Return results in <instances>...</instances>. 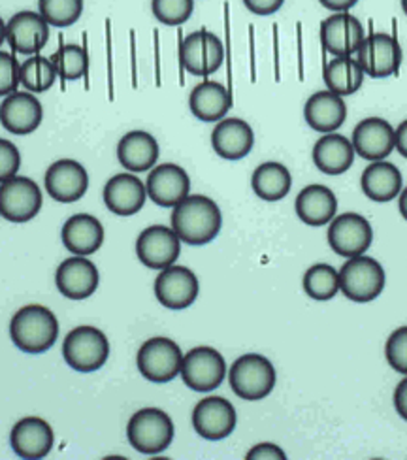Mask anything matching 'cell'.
I'll return each mask as SVG.
<instances>
[{"label": "cell", "instance_id": "1", "mask_svg": "<svg viewBox=\"0 0 407 460\" xmlns=\"http://www.w3.org/2000/svg\"><path fill=\"white\" fill-rule=\"evenodd\" d=\"M172 228L183 243L206 245L216 240L223 228L219 206L204 195H189L172 212Z\"/></svg>", "mask_w": 407, "mask_h": 460}, {"label": "cell", "instance_id": "2", "mask_svg": "<svg viewBox=\"0 0 407 460\" xmlns=\"http://www.w3.org/2000/svg\"><path fill=\"white\" fill-rule=\"evenodd\" d=\"M10 338L19 351L46 353L59 338V321L46 305L29 304L12 317Z\"/></svg>", "mask_w": 407, "mask_h": 460}, {"label": "cell", "instance_id": "3", "mask_svg": "<svg viewBox=\"0 0 407 460\" xmlns=\"http://www.w3.org/2000/svg\"><path fill=\"white\" fill-rule=\"evenodd\" d=\"M173 434H176L173 420L159 408L136 411L127 425L128 444L134 451L147 456L164 453L173 442Z\"/></svg>", "mask_w": 407, "mask_h": 460}, {"label": "cell", "instance_id": "4", "mask_svg": "<svg viewBox=\"0 0 407 460\" xmlns=\"http://www.w3.org/2000/svg\"><path fill=\"white\" fill-rule=\"evenodd\" d=\"M228 381L232 391L242 400L257 402L276 387L278 374L274 364L259 353H247L230 367Z\"/></svg>", "mask_w": 407, "mask_h": 460}, {"label": "cell", "instance_id": "5", "mask_svg": "<svg viewBox=\"0 0 407 460\" xmlns=\"http://www.w3.org/2000/svg\"><path fill=\"white\" fill-rule=\"evenodd\" d=\"M340 274V291L351 302L367 304L374 302L385 289L386 276L379 261L358 255L347 259L341 266Z\"/></svg>", "mask_w": 407, "mask_h": 460}, {"label": "cell", "instance_id": "6", "mask_svg": "<svg viewBox=\"0 0 407 460\" xmlns=\"http://www.w3.org/2000/svg\"><path fill=\"white\" fill-rule=\"evenodd\" d=\"M63 357L72 370L91 374L108 362L110 341L99 329L77 327L65 338Z\"/></svg>", "mask_w": 407, "mask_h": 460}, {"label": "cell", "instance_id": "7", "mask_svg": "<svg viewBox=\"0 0 407 460\" xmlns=\"http://www.w3.org/2000/svg\"><path fill=\"white\" fill-rule=\"evenodd\" d=\"M181 379L185 385L195 393H213L223 385L226 377L225 357L208 345L192 348L183 355L181 362Z\"/></svg>", "mask_w": 407, "mask_h": 460}, {"label": "cell", "instance_id": "8", "mask_svg": "<svg viewBox=\"0 0 407 460\" xmlns=\"http://www.w3.org/2000/svg\"><path fill=\"white\" fill-rule=\"evenodd\" d=\"M183 351L180 345L164 336L147 340L136 357L140 374L153 383H170L181 372Z\"/></svg>", "mask_w": 407, "mask_h": 460}, {"label": "cell", "instance_id": "9", "mask_svg": "<svg viewBox=\"0 0 407 460\" xmlns=\"http://www.w3.org/2000/svg\"><path fill=\"white\" fill-rule=\"evenodd\" d=\"M44 197L36 181L13 176L0 183V216L10 223H27L42 212Z\"/></svg>", "mask_w": 407, "mask_h": 460}, {"label": "cell", "instance_id": "10", "mask_svg": "<svg viewBox=\"0 0 407 460\" xmlns=\"http://www.w3.org/2000/svg\"><path fill=\"white\" fill-rule=\"evenodd\" d=\"M223 61L225 46L221 38L206 29L190 32L180 44V63L192 75L208 78L223 66Z\"/></svg>", "mask_w": 407, "mask_h": 460}, {"label": "cell", "instance_id": "11", "mask_svg": "<svg viewBox=\"0 0 407 460\" xmlns=\"http://www.w3.org/2000/svg\"><path fill=\"white\" fill-rule=\"evenodd\" d=\"M328 225V245L340 257L353 259L364 255L374 242V228L360 214H341Z\"/></svg>", "mask_w": 407, "mask_h": 460}, {"label": "cell", "instance_id": "12", "mask_svg": "<svg viewBox=\"0 0 407 460\" xmlns=\"http://www.w3.org/2000/svg\"><path fill=\"white\" fill-rule=\"evenodd\" d=\"M402 57L403 55L398 40L386 32H374L366 36L357 51V61L364 74L376 80L398 74Z\"/></svg>", "mask_w": 407, "mask_h": 460}, {"label": "cell", "instance_id": "13", "mask_svg": "<svg viewBox=\"0 0 407 460\" xmlns=\"http://www.w3.org/2000/svg\"><path fill=\"white\" fill-rule=\"evenodd\" d=\"M236 425V408L223 396H208L192 410V429L208 442H221L234 432Z\"/></svg>", "mask_w": 407, "mask_h": 460}, {"label": "cell", "instance_id": "14", "mask_svg": "<svg viewBox=\"0 0 407 460\" xmlns=\"http://www.w3.org/2000/svg\"><path fill=\"white\" fill-rule=\"evenodd\" d=\"M180 253L181 240L172 226H147L136 240V255L151 270H164V268L176 264Z\"/></svg>", "mask_w": 407, "mask_h": 460}, {"label": "cell", "instance_id": "15", "mask_svg": "<svg viewBox=\"0 0 407 460\" xmlns=\"http://www.w3.org/2000/svg\"><path fill=\"white\" fill-rule=\"evenodd\" d=\"M200 283L197 274L185 266L172 264L155 279V296L168 310H185L197 302Z\"/></svg>", "mask_w": 407, "mask_h": 460}, {"label": "cell", "instance_id": "16", "mask_svg": "<svg viewBox=\"0 0 407 460\" xmlns=\"http://www.w3.org/2000/svg\"><path fill=\"white\" fill-rule=\"evenodd\" d=\"M59 293L74 302L93 296L101 285V274L87 257H70L63 261L55 272Z\"/></svg>", "mask_w": 407, "mask_h": 460}, {"label": "cell", "instance_id": "17", "mask_svg": "<svg viewBox=\"0 0 407 460\" xmlns=\"http://www.w3.org/2000/svg\"><path fill=\"white\" fill-rule=\"evenodd\" d=\"M48 195L63 204H72L85 197L89 189V174L84 164L72 159L53 163L44 178Z\"/></svg>", "mask_w": 407, "mask_h": 460}, {"label": "cell", "instance_id": "18", "mask_svg": "<svg viewBox=\"0 0 407 460\" xmlns=\"http://www.w3.org/2000/svg\"><path fill=\"white\" fill-rule=\"evenodd\" d=\"M323 48L334 57H347L358 51L364 42V27L349 12H334L319 29Z\"/></svg>", "mask_w": 407, "mask_h": 460}, {"label": "cell", "instance_id": "19", "mask_svg": "<svg viewBox=\"0 0 407 460\" xmlns=\"http://www.w3.org/2000/svg\"><path fill=\"white\" fill-rule=\"evenodd\" d=\"M147 197L161 208H173L190 195V180L187 172L173 164H159L153 166L149 172L147 181Z\"/></svg>", "mask_w": 407, "mask_h": 460}, {"label": "cell", "instance_id": "20", "mask_svg": "<svg viewBox=\"0 0 407 460\" xmlns=\"http://www.w3.org/2000/svg\"><path fill=\"white\" fill-rule=\"evenodd\" d=\"M44 108L32 93L15 91L0 104V123L15 134V137H27L42 125Z\"/></svg>", "mask_w": 407, "mask_h": 460}, {"label": "cell", "instance_id": "21", "mask_svg": "<svg viewBox=\"0 0 407 460\" xmlns=\"http://www.w3.org/2000/svg\"><path fill=\"white\" fill-rule=\"evenodd\" d=\"M10 446L19 458H46L55 446V432L48 420L40 417H25L12 429Z\"/></svg>", "mask_w": 407, "mask_h": 460}, {"label": "cell", "instance_id": "22", "mask_svg": "<svg viewBox=\"0 0 407 460\" xmlns=\"http://www.w3.org/2000/svg\"><path fill=\"white\" fill-rule=\"evenodd\" d=\"M6 40L15 53L38 55L49 40V25L38 12H17L6 23Z\"/></svg>", "mask_w": 407, "mask_h": 460}, {"label": "cell", "instance_id": "23", "mask_svg": "<svg viewBox=\"0 0 407 460\" xmlns=\"http://www.w3.org/2000/svg\"><path fill=\"white\" fill-rule=\"evenodd\" d=\"M353 147L366 161H385L394 151V128L381 118H367L353 130Z\"/></svg>", "mask_w": 407, "mask_h": 460}, {"label": "cell", "instance_id": "24", "mask_svg": "<svg viewBox=\"0 0 407 460\" xmlns=\"http://www.w3.org/2000/svg\"><path fill=\"white\" fill-rule=\"evenodd\" d=\"M211 146L219 157L240 161L247 157L255 146V132L240 118L221 119L211 132Z\"/></svg>", "mask_w": 407, "mask_h": 460}, {"label": "cell", "instance_id": "25", "mask_svg": "<svg viewBox=\"0 0 407 460\" xmlns=\"http://www.w3.org/2000/svg\"><path fill=\"white\" fill-rule=\"evenodd\" d=\"M104 204L111 214L128 217L138 214L147 200V189L142 180L136 178L132 172L113 176L102 193Z\"/></svg>", "mask_w": 407, "mask_h": 460}, {"label": "cell", "instance_id": "26", "mask_svg": "<svg viewBox=\"0 0 407 460\" xmlns=\"http://www.w3.org/2000/svg\"><path fill=\"white\" fill-rule=\"evenodd\" d=\"M298 219L307 226H324L336 217L338 199L334 190L326 185H307L304 187L295 202Z\"/></svg>", "mask_w": 407, "mask_h": 460}, {"label": "cell", "instance_id": "27", "mask_svg": "<svg viewBox=\"0 0 407 460\" xmlns=\"http://www.w3.org/2000/svg\"><path fill=\"white\" fill-rule=\"evenodd\" d=\"M61 238L72 255L89 257L102 247L104 226L94 216L75 214L65 223Z\"/></svg>", "mask_w": 407, "mask_h": 460}, {"label": "cell", "instance_id": "28", "mask_svg": "<svg viewBox=\"0 0 407 460\" xmlns=\"http://www.w3.org/2000/svg\"><path fill=\"white\" fill-rule=\"evenodd\" d=\"M305 123L317 132H336L347 119L343 97L332 91H319L307 99L304 106Z\"/></svg>", "mask_w": 407, "mask_h": 460}, {"label": "cell", "instance_id": "29", "mask_svg": "<svg viewBox=\"0 0 407 460\" xmlns=\"http://www.w3.org/2000/svg\"><path fill=\"white\" fill-rule=\"evenodd\" d=\"M189 108L199 121L219 123L232 108V93L219 82H202L190 91Z\"/></svg>", "mask_w": 407, "mask_h": 460}, {"label": "cell", "instance_id": "30", "mask_svg": "<svg viewBox=\"0 0 407 460\" xmlns=\"http://www.w3.org/2000/svg\"><path fill=\"white\" fill-rule=\"evenodd\" d=\"M353 142L336 132H328L314 146V163L326 176H341L353 166Z\"/></svg>", "mask_w": 407, "mask_h": 460}, {"label": "cell", "instance_id": "31", "mask_svg": "<svg viewBox=\"0 0 407 460\" xmlns=\"http://www.w3.org/2000/svg\"><path fill=\"white\" fill-rule=\"evenodd\" d=\"M161 155L159 142L146 130L127 132L118 144V159L128 172H147L157 164Z\"/></svg>", "mask_w": 407, "mask_h": 460}, {"label": "cell", "instance_id": "32", "mask_svg": "<svg viewBox=\"0 0 407 460\" xmlns=\"http://www.w3.org/2000/svg\"><path fill=\"white\" fill-rule=\"evenodd\" d=\"M403 178L398 166L386 161H374L360 178L362 193L374 202H391L402 193Z\"/></svg>", "mask_w": 407, "mask_h": 460}, {"label": "cell", "instance_id": "33", "mask_svg": "<svg viewBox=\"0 0 407 460\" xmlns=\"http://www.w3.org/2000/svg\"><path fill=\"white\" fill-rule=\"evenodd\" d=\"M251 187H253V193L266 202H278L283 200L290 187H293V176L287 166L281 163H264L255 172L253 178H251Z\"/></svg>", "mask_w": 407, "mask_h": 460}, {"label": "cell", "instance_id": "34", "mask_svg": "<svg viewBox=\"0 0 407 460\" xmlns=\"http://www.w3.org/2000/svg\"><path fill=\"white\" fill-rule=\"evenodd\" d=\"M364 70L351 55L334 57L324 68V84L328 91H332L340 97L355 94L364 84Z\"/></svg>", "mask_w": 407, "mask_h": 460}, {"label": "cell", "instance_id": "35", "mask_svg": "<svg viewBox=\"0 0 407 460\" xmlns=\"http://www.w3.org/2000/svg\"><path fill=\"white\" fill-rule=\"evenodd\" d=\"M49 59L63 82H75L89 75V51L85 46L63 44Z\"/></svg>", "mask_w": 407, "mask_h": 460}, {"label": "cell", "instance_id": "36", "mask_svg": "<svg viewBox=\"0 0 407 460\" xmlns=\"http://www.w3.org/2000/svg\"><path fill=\"white\" fill-rule=\"evenodd\" d=\"M304 293L317 302L332 300L340 293V274L331 264H314L304 274Z\"/></svg>", "mask_w": 407, "mask_h": 460}, {"label": "cell", "instance_id": "37", "mask_svg": "<svg viewBox=\"0 0 407 460\" xmlns=\"http://www.w3.org/2000/svg\"><path fill=\"white\" fill-rule=\"evenodd\" d=\"M57 80V70L51 59L42 55H32L31 59L19 65V84L29 93H46Z\"/></svg>", "mask_w": 407, "mask_h": 460}, {"label": "cell", "instance_id": "38", "mask_svg": "<svg viewBox=\"0 0 407 460\" xmlns=\"http://www.w3.org/2000/svg\"><path fill=\"white\" fill-rule=\"evenodd\" d=\"M40 13L49 27H72L84 13V0H38Z\"/></svg>", "mask_w": 407, "mask_h": 460}, {"label": "cell", "instance_id": "39", "mask_svg": "<svg viewBox=\"0 0 407 460\" xmlns=\"http://www.w3.org/2000/svg\"><path fill=\"white\" fill-rule=\"evenodd\" d=\"M151 10L163 25L180 27L195 12V0H151Z\"/></svg>", "mask_w": 407, "mask_h": 460}, {"label": "cell", "instance_id": "40", "mask_svg": "<svg viewBox=\"0 0 407 460\" xmlns=\"http://www.w3.org/2000/svg\"><path fill=\"white\" fill-rule=\"evenodd\" d=\"M385 357L391 368L407 376V327L396 329L385 345Z\"/></svg>", "mask_w": 407, "mask_h": 460}, {"label": "cell", "instance_id": "41", "mask_svg": "<svg viewBox=\"0 0 407 460\" xmlns=\"http://www.w3.org/2000/svg\"><path fill=\"white\" fill-rule=\"evenodd\" d=\"M19 87V63L12 53L0 51V97H8Z\"/></svg>", "mask_w": 407, "mask_h": 460}, {"label": "cell", "instance_id": "42", "mask_svg": "<svg viewBox=\"0 0 407 460\" xmlns=\"http://www.w3.org/2000/svg\"><path fill=\"white\" fill-rule=\"evenodd\" d=\"M22 168V153L10 140L0 138V183L17 176Z\"/></svg>", "mask_w": 407, "mask_h": 460}, {"label": "cell", "instance_id": "43", "mask_svg": "<svg viewBox=\"0 0 407 460\" xmlns=\"http://www.w3.org/2000/svg\"><path fill=\"white\" fill-rule=\"evenodd\" d=\"M243 4L251 13L266 17L279 12L285 4V0H243Z\"/></svg>", "mask_w": 407, "mask_h": 460}, {"label": "cell", "instance_id": "44", "mask_svg": "<svg viewBox=\"0 0 407 460\" xmlns=\"http://www.w3.org/2000/svg\"><path fill=\"white\" fill-rule=\"evenodd\" d=\"M247 460H285L287 455L281 447L274 446V444H259L253 449H251L245 456Z\"/></svg>", "mask_w": 407, "mask_h": 460}, {"label": "cell", "instance_id": "45", "mask_svg": "<svg viewBox=\"0 0 407 460\" xmlns=\"http://www.w3.org/2000/svg\"><path fill=\"white\" fill-rule=\"evenodd\" d=\"M394 408L396 413L407 420V376L398 383L394 389Z\"/></svg>", "mask_w": 407, "mask_h": 460}, {"label": "cell", "instance_id": "46", "mask_svg": "<svg viewBox=\"0 0 407 460\" xmlns=\"http://www.w3.org/2000/svg\"><path fill=\"white\" fill-rule=\"evenodd\" d=\"M394 147L402 157L407 159V119L402 121L394 130Z\"/></svg>", "mask_w": 407, "mask_h": 460}, {"label": "cell", "instance_id": "47", "mask_svg": "<svg viewBox=\"0 0 407 460\" xmlns=\"http://www.w3.org/2000/svg\"><path fill=\"white\" fill-rule=\"evenodd\" d=\"M319 3L331 12H349L358 4V0H319Z\"/></svg>", "mask_w": 407, "mask_h": 460}, {"label": "cell", "instance_id": "48", "mask_svg": "<svg viewBox=\"0 0 407 460\" xmlns=\"http://www.w3.org/2000/svg\"><path fill=\"white\" fill-rule=\"evenodd\" d=\"M398 197H400V200H398V209H400L402 217L407 221V187L402 190V193H400Z\"/></svg>", "mask_w": 407, "mask_h": 460}, {"label": "cell", "instance_id": "49", "mask_svg": "<svg viewBox=\"0 0 407 460\" xmlns=\"http://www.w3.org/2000/svg\"><path fill=\"white\" fill-rule=\"evenodd\" d=\"M4 40H6V23H4V19L0 17V46L4 44Z\"/></svg>", "mask_w": 407, "mask_h": 460}, {"label": "cell", "instance_id": "50", "mask_svg": "<svg viewBox=\"0 0 407 460\" xmlns=\"http://www.w3.org/2000/svg\"><path fill=\"white\" fill-rule=\"evenodd\" d=\"M402 10H403V13L407 15V0H402Z\"/></svg>", "mask_w": 407, "mask_h": 460}]
</instances>
